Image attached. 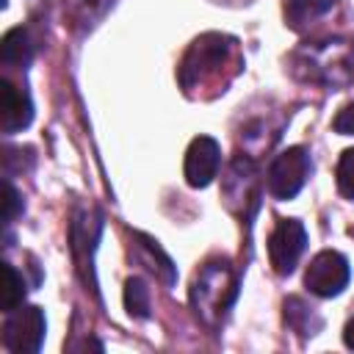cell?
<instances>
[{"instance_id":"cell-1","label":"cell","mask_w":354,"mask_h":354,"mask_svg":"<svg viewBox=\"0 0 354 354\" xmlns=\"http://www.w3.org/2000/svg\"><path fill=\"white\" fill-rule=\"evenodd\" d=\"M296 69L304 66V77L307 80H318V83H346L354 75V44L351 41H337V39H326V41H313L307 47H301L293 55Z\"/></svg>"},{"instance_id":"cell-2","label":"cell","mask_w":354,"mask_h":354,"mask_svg":"<svg viewBox=\"0 0 354 354\" xmlns=\"http://www.w3.org/2000/svg\"><path fill=\"white\" fill-rule=\"evenodd\" d=\"M232 39L221 36V33H205L199 36L188 53L183 55V64L177 69V77H180V86L183 88H194V86H202L207 80H213L224 64L230 61L232 55Z\"/></svg>"},{"instance_id":"cell-3","label":"cell","mask_w":354,"mask_h":354,"mask_svg":"<svg viewBox=\"0 0 354 354\" xmlns=\"http://www.w3.org/2000/svg\"><path fill=\"white\" fill-rule=\"evenodd\" d=\"M235 277L230 263H207L199 277L194 279V290H191V301L196 307V315H202L205 321H216L221 318V313H227V307L235 299Z\"/></svg>"},{"instance_id":"cell-4","label":"cell","mask_w":354,"mask_h":354,"mask_svg":"<svg viewBox=\"0 0 354 354\" xmlns=\"http://www.w3.org/2000/svg\"><path fill=\"white\" fill-rule=\"evenodd\" d=\"M44 332H47L44 310L36 304H19L17 310L6 313L3 346L11 354H36L44 343Z\"/></svg>"},{"instance_id":"cell-5","label":"cell","mask_w":354,"mask_h":354,"mask_svg":"<svg viewBox=\"0 0 354 354\" xmlns=\"http://www.w3.org/2000/svg\"><path fill=\"white\" fill-rule=\"evenodd\" d=\"M310 169H313V163H310V155H307L304 147H288V149H282L271 160L268 174H266V185H268L271 196H277V199H293L304 188V183L310 177Z\"/></svg>"},{"instance_id":"cell-6","label":"cell","mask_w":354,"mask_h":354,"mask_svg":"<svg viewBox=\"0 0 354 354\" xmlns=\"http://www.w3.org/2000/svg\"><path fill=\"white\" fill-rule=\"evenodd\" d=\"M348 277H351L348 260L335 249H324L310 260L304 271V285L310 293L321 299H332L343 293V288L348 285Z\"/></svg>"},{"instance_id":"cell-7","label":"cell","mask_w":354,"mask_h":354,"mask_svg":"<svg viewBox=\"0 0 354 354\" xmlns=\"http://www.w3.org/2000/svg\"><path fill=\"white\" fill-rule=\"evenodd\" d=\"M307 246V230L299 218H279L271 238H268V260L277 274H290L304 254Z\"/></svg>"},{"instance_id":"cell-8","label":"cell","mask_w":354,"mask_h":354,"mask_svg":"<svg viewBox=\"0 0 354 354\" xmlns=\"http://www.w3.org/2000/svg\"><path fill=\"white\" fill-rule=\"evenodd\" d=\"M218 166H221L218 141L210 136H196L185 149V163H183L185 183L191 188H205L218 174Z\"/></svg>"},{"instance_id":"cell-9","label":"cell","mask_w":354,"mask_h":354,"mask_svg":"<svg viewBox=\"0 0 354 354\" xmlns=\"http://www.w3.org/2000/svg\"><path fill=\"white\" fill-rule=\"evenodd\" d=\"M33 122V100L25 86L0 77V127L6 136L22 133Z\"/></svg>"},{"instance_id":"cell-10","label":"cell","mask_w":354,"mask_h":354,"mask_svg":"<svg viewBox=\"0 0 354 354\" xmlns=\"http://www.w3.org/2000/svg\"><path fill=\"white\" fill-rule=\"evenodd\" d=\"M0 58L6 66H14V69H25L33 58V41L28 36L25 28H11L6 36H3V44H0Z\"/></svg>"},{"instance_id":"cell-11","label":"cell","mask_w":354,"mask_h":354,"mask_svg":"<svg viewBox=\"0 0 354 354\" xmlns=\"http://www.w3.org/2000/svg\"><path fill=\"white\" fill-rule=\"evenodd\" d=\"M285 324L299 332L301 337H313L318 329H321V318L313 313V307H307L299 296H290L285 299Z\"/></svg>"},{"instance_id":"cell-12","label":"cell","mask_w":354,"mask_h":354,"mask_svg":"<svg viewBox=\"0 0 354 354\" xmlns=\"http://www.w3.org/2000/svg\"><path fill=\"white\" fill-rule=\"evenodd\" d=\"M332 6H335V0H288L285 3V19L290 28L301 30L304 25L324 17Z\"/></svg>"},{"instance_id":"cell-13","label":"cell","mask_w":354,"mask_h":354,"mask_svg":"<svg viewBox=\"0 0 354 354\" xmlns=\"http://www.w3.org/2000/svg\"><path fill=\"white\" fill-rule=\"evenodd\" d=\"M124 310L133 318H147L149 315V288L144 285L141 277H130L124 282Z\"/></svg>"},{"instance_id":"cell-14","label":"cell","mask_w":354,"mask_h":354,"mask_svg":"<svg viewBox=\"0 0 354 354\" xmlns=\"http://www.w3.org/2000/svg\"><path fill=\"white\" fill-rule=\"evenodd\" d=\"M25 293H28L25 277H22L11 263H6V296H3V310L11 313V310H17L19 304H25Z\"/></svg>"},{"instance_id":"cell-15","label":"cell","mask_w":354,"mask_h":354,"mask_svg":"<svg viewBox=\"0 0 354 354\" xmlns=\"http://www.w3.org/2000/svg\"><path fill=\"white\" fill-rule=\"evenodd\" d=\"M335 174H337V188H340V194L348 196V199H354V147L340 155Z\"/></svg>"},{"instance_id":"cell-16","label":"cell","mask_w":354,"mask_h":354,"mask_svg":"<svg viewBox=\"0 0 354 354\" xmlns=\"http://www.w3.org/2000/svg\"><path fill=\"white\" fill-rule=\"evenodd\" d=\"M22 213V199H19V191L6 180V199H3V218L6 224H11L17 216Z\"/></svg>"},{"instance_id":"cell-17","label":"cell","mask_w":354,"mask_h":354,"mask_svg":"<svg viewBox=\"0 0 354 354\" xmlns=\"http://www.w3.org/2000/svg\"><path fill=\"white\" fill-rule=\"evenodd\" d=\"M332 127H335V133H340V136H354V102H348V105H343V108L337 111Z\"/></svg>"},{"instance_id":"cell-18","label":"cell","mask_w":354,"mask_h":354,"mask_svg":"<svg viewBox=\"0 0 354 354\" xmlns=\"http://www.w3.org/2000/svg\"><path fill=\"white\" fill-rule=\"evenodd\" d=\"M343 340H346L348 348H354V318L346 324V329H343Z\"/></svg>"}]
</instances>
